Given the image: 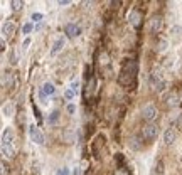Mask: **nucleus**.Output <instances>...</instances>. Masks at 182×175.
I'll list each match as a JSON object with an SVG mask.
<instances>
[{
	"label": "nucleus",
	"instance_id": "nucleus-1",
	"mask_svg": "<svg viewBox=\"0 0 182 175\" xmlns=\"http://www.w3.org/2000/svg\"><path fill=\"white\" fill-rule=\"evenodd\" d=\"M137 69H138V66H137V61H127L125 64H123L122 71H120V76H118V83L122 86H132L135 81V76H137Z\"/></svg>",
	"mask_w": 182,
	"mask_h": 175
},
{
	"label": "nucleus",
	"instance_id": "nucleus-2",
	"mask_svg": "<svg viewBox=\"0 0 182 175\" xmlns=\"http://www.w3.org/2000/svg\"><path fill=\"white\" fill-rule=\"evenodd\" d=\"M15 148H14V131L12 128H5L2 133V155L4 157H14Z\"/></svg>",
	"mask_w": 182,
	"mask_h": 175
},
{
	"label": "nucleus",
	"instance_id": "nucleus-3",
	"mask_svg": "<svg viewBox=\"0 0 182 175\" xmlns=\"http://www.w3.org/2000/svg\"><path fill=\"white\" fill-rule=\"evenodd\" d=\"M17 31V24L14 19H8L7 22H4V25H2V34H4V39H10L14 34H15Z\"/></svg>",
	"mask_w": 182,
	"mask_h": 175
},
{
	"label": "nucleus",
	"instance_id": "nucleus-4",
	"mask_svg": "<svg viewBox=\"0 0 182 175\" xmlns=\"http://www.w3.org/2000/svg\"><path fill=\"white\" fill-rule=\"evenodd\" d=\"M142 135H143V138H145V140H148V141L155 140V138H157V135H158V126H157V125H154V123L147 125V126H143Z\"/></svg>",
	"mask_w": 182,
	"mask_h": 175
},
{
	"label": "nucleus",
	"instance_id": "nucleus-5",
	"mask_svg": "<svg viewBox=\"0 0 182 175\" xmlns=\"http://www.w3.org/2000/svg\"><path fill=\"white\" fill-rule=\"evenodd\" d=\"M142 116H143V120L147 121V123L150 125L152 121L157 118V108H155L154 105H147V106H143V109H142Z\"/></svg>",
	"mask_w": 182,
	"mask_h": 175
},
{
	"label": "nucleus",
	"instance_id": "nucleus-6",
	"mask_svg": "<svg viewBox=\"0 0 182 175\" xmlns=\"http://www.w3.org/2000/svg\"><path fill=\"white\" fill-rule=\"evenodd\" d=\"M29 136H31V140L34 141V143H37V145L44 143V135L39 130V126H36V125H32L31 128H29Z\"/></svg>",
	"mask_w": 182,
	"mask_h": 175
},
{
	"label": "nucleus",
	"instance_id": "nucleus-7",
	"mask_svg": "<svg viewBox=\"0 0 182 175\" xmlns=\"http://www.w3.org/2000/svg\"><path fill=\"white\" fill-rule=\"evenodd\" d=\"M150 86L152 89L155 91H164L165 89V83H164V79L160 78V74H150Z\"/></svg>",
	"mask_w": 182,
	"mask_h": 175
},
{
	"label": "nucleus",
	"instance_id": "nucleus-8",
	"mask_svg": "<svg viewBox=\"0 0 182 175\" xmlns=\"http://www.w3.org/2000/svg\"><path fill=\"white\" fill-rule=\"evenodd\" d=\"M64 32H66V35L69 37V39H74V37H78L79 34H81V27H79L78 24H66V27H64Z\"/></svg>",
	"mask_w": 182,
	"mask_h": 175
},
{
	"label": "nucleus",
	"instance_id": "nucleus-9",
	"mask_svg": "<svg viewBox=\"0 0 182 175\" xmlns=\"http://www.w3.org/2000/svg\"><path fill=\"white\" fill-rule=\"evenodd\" d=\"M162 29V17H152L150 20V32L152 34H158Z\"/></svg>",
	"mask_w": 182,
	"mask_h": 175
},
{
	"label": "nucleus",
	"instance_id": "nucleus-10",
	"mask_svg": "<svg viewBox=\"0 0 182 175\" xmlns=\"http://www.w3.org/2000/svg\"><path fill=\"white\" fill-rule=\"evenodd\" d=\"M130 24L133 25L135 29L140 27V24H142V15H140L138 10H133V12L130 14Z\"/></svg>",
	"mask_w": 182,
	"mask_h": 175
},
{
	"label": "nucleus",
	"instance_id": "nucleus-11",
	"mask_svg": "<svg viewBox=\"0 0 182 175\" xmlns=\"http://www.w3.org/2000/svg\"><path fill=\"white\" fill-rule=\"evenodd\" d=\"M64 44H66V39H64V37H59V39H57V41L54 42V46H52V49H51V56H56L59 51H63Z\"/></svg>",
	"mask_w": 182,
	"mask_h": 175
},
{
	"label": "nucleus",
	"instance_id": "nucleus-12",
	"mask_svg": "<svg viewBox=\"0 0 182 175\" xmlns=\"http://www.w3.org/2000/svg\"><path fill=\"white\" fill-rule=\"evenodd\" d=\"M14 111H15V106H14L12 101H7L4 106H2V113H4V116H14Z\"/></svg>",
	"mask_w": 182,
	"mask_h": 175
},
{
	"label": "nucleus",
	"instance_id": "nucleus-13",
	"mask_svg": "<svg viewBox=\"0 0 182 175\" xmlns=\"http://www.w3.org/2000/svg\"><path fill=\"white\" fill-rule=\"evenodd\" d=\"M164 141H165V145H172L175 141V130L174 128H169L164 133Z\"/></svg>",
	"mask_w": 182,
	"mask_h": 175
},
{
	"label": "nucleus",
	"instance_id": "nucleus-14",
	"mask_svg": "<svg viewBox=\"0 0 182 175\" xmlns=\"http://www.w3.org/2000/svg\"><path fill=\"white\" fill-rule=\"evenodd\" d=\"M42 93L46 94V96H52V94L56 93L54 84H52V83H44V86H42Z\"/></svg>",
	"mask_w": 182,
	"mask_h": 175
},
{
	"label": "nucleus",
	"instance_id": "nucleus-15",
	"mask_svg": "<svg viewBox=\"0 0 182 175\" xmlns=\"http://www.w3.org/2000/svg\"><path fill=\"white\" fill-rule=\"evenodd\" d=\"M10 5H12V10H14V12L20 10V8L24 7V4H22L20 0H12V2H10Z\"/></svg>",
	"mask_w": 182,
	"mask_h": 175
},
{
	"label": "nucleus",
	"instance_id": "nucleus-16",
	"mask_svg": "<svg viewBox=\"0 0 182 175\" xmlns=\"http://www.w3.org/2000/svg\"><path fill=\"white\" fill-rule=\"evenodd\" d=\"M32 29H34V25H32L31 22L24 24V25H22V34H24V35H29V34H31V31H32Z\"/></svg>",
	"mask_w": 182,
	"mask_h": 175
},
{
	"label": "nucleus",
	"instance_id": "nucleus-17",
	"mask_svg": "<svg viewBox=\"0 0 182 175\" xmlns=\"http://www.w3.org/2000/svg\"><path fill=\"white\" fill-rule=\"evenodd\" d=\"M32 20H34V22H41V20L44 19V15L42 14H39V12H34V14H32V17H31Z\"/></svg>",
	"mask_w": 182,
	"mask_h": 175
},
{
	"label": "nucleus",
	"instance_id": "nucleus-18",
	"mask_svg": "<svg viewBox=\"0 0 182 175\" xmlns=\"http://www.w3.org/2000/svg\"><path fill=\"white\" fill-rule=\"evenodd\" d=\"M64 98H66L67 101H71L73 98H74V91H73V89H66V91H64Z\"/></svg>",
	"mask_w": 182,
	"mask_h": 175
},
{
	"label": "nucleus",
	"instance_id": "nucleus-19",
	"mask_svg": "<svg viewBox=\"0 0 182 175\" xmlns=\"http://www.w3.org/2000/svg\"><path fill=\"white\" fill-rule=\"evenodd\" d=\"M57 118H59V113H57V111H54V113L51 115V118H49V123H56V121H57Z\"/></svg>",
	"mask_w": 182,
	"mask_h": 175
},
{
	"label": "nucleus",
	"instance_id": "nucleus-20",
	"mask_svg": "<svg viewBox=\"0 0 182 175\" xmlns=\"http://www.w3.org/2000/svg\"><path fill=\"white\" fill-rule=\"evenodd\" d=\"M0 168H2V175H8V168H7V164H5V162L0 164Z\"/></svg>",
	"mask_w": 182,
	"mask_h": 175
},
{
	"label": "nucleus",
	"instance_id": "nucleus-21",
	"mask_svg": "<svg viewBox=\"0 0 182 175\" xmlns=\"http://www.w3.org/2000/svg\"><path fill=\"white\" fill-rule=\"evenodd\" d=\"M29 46H31V37H25L24 42H22V49H27Z\"/></svg>",
	"mask_w": 182,
	"mask_h": 175
},
{
	"label": "nucleus",
	"instance_id": "nucleus-22",
	"mask_svg": "<svg viewBox=\"0 0 182 175\" xmlns=\"http://www.w3.org/2000/svg\"><path fill=\"white\" fill-rule=\"evenodd\" d=\"M172 32H174V39L177 41V39H179V32H180V27H177V25H175V27L172 29Z\"/></svg>",
	"mask_w": 182,
	"mask_h": 175
},
{
	"label": "nucleus",
	"instance_id": "nucleus-23",
	"mask_svg": "<svg viewBox=\"0 0 182 175\" xmlns=\"http://www.w3.org/2000/svg\"><path fill=\"white\" fill-rule=\"evenodd\" d=\"M34 113H36L37 120H39V123H41V121H42V118H41V113H39V108H37V106H34Z\"/></svg>",
	"mask_w": 182,
	"mask_h": 175
},
{
	"label": "nucleus",
	"instance_id": "nucleus-24",
	"mask_svg": "<svg viewBox=\"0 0 182 175\" xmlns=\"http://www.w3.org/2000/svg\"><path fill=\"white\" fill-rule=\"evenodd\" d=\"M57 175H69V168L64 167L63 170H59V173H57Z\"/></svg>",
	"mask_w": 182,
	"mask_h": 175
},
{
	"label": "nucleus",
	"instance_id": "nucleus-25",
	"mask_svg": "<svg viewBox=\"0 0 182 175\" xmlns=\"http://www.w3.org/2000/svg\"><path fill=\"white\" fill-rule=\"evenodd\" d=\"M78 86H79V83H78V81H74V83H73V84H71V89L74 91V93H76V91H78Z\"/></svg>",
	"mask_w": 182,
	"mask_h": 175
},
{
	"label": "nucleus",
	"instance_id": "nucleus-26",
	"mask_svg": "<svg viewBox=\"0 0 182 175\" xmlns=\"http://www.w3.org/2000/svg\"><path fill=\"white\" fill-rule=\"evenodd\" d=\"M73 175H81V168H79V167H74V170H73Z\"/></svg>",
	"mask_w": 182,
	"mask_h": 175
},
{
	"label": "nucleus",
	"instance_id": "nucleus-27",
	"mask_svg": "<svg viewBox=\"0 0 182 175\" xmlns=\"http://www.w3.org/2000/svg\"><path fill=\"white\" fill-rule=\"evenodd\" d=\"M57 4H59V5H69V4H71V2H69V0H59Z\"/></svg>",
	"mask_w": 182,
	"mask_h": 175
},
{
	"label": "nucleus",
	"instance_id": "nucleus-28",
	"mask_svg": "<svg viewBox=\"0 0 182 175\" xmlns=\"http://www.w3.org/2000/svg\"><path fill=\"white\" fill-rule=\"evenodd\" d=\"M74 105H69V106H67V111H69V113H74Z\"/></svg>",
	"mask_w": 182,
	"mask_h": 175
},
{
	"label": "nucleus",
	"instance_id": "nucleus-29",
	"mask_svg": "<svg viewBox=\"0 0 182 175\" xmlns=\"http://www.w3.org/2000/svg\"><path fill=\"white\" fill-rule=\"evenodd\" d=\"M152 175H157V173H152Z\"/></svg>",
	"mask_w": 182,
	"mask_h": 175
}]
</instances>
